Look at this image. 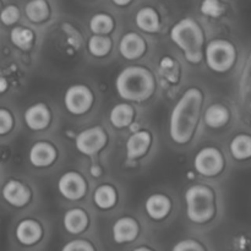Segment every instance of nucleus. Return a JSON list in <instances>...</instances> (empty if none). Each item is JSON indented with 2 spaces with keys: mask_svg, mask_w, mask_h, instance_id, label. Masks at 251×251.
Segmentation results:
<instances>
[{
  "mask_svg": "<svg viewBox=\"0 0 251 251\" xmlns=\"http://www.w3.org/2000/svg\"><path fill=\"white\" fill-rule=\"evenodd\" d=\"M203 103L205 96L199 87H189L179 97L169 115V137L174 144H190L200 124Z\"/></svg>",
  "mask_w": 251,
  "mask_h": 251,
  "instance_id": "nucleus-1",
  "label": "nucleus"
},
{
  "mask_svg": "<svg viewBox=\"0 0 251 251\" xmlns=\"http://www.w3.org/2000/svg\"><path fill=\"white\" fill-rule=\"evenodd\" d=\"M115 91L126 102H145L156 92V78L149 68L130 65L123 69L115 77Z\"/></svg>",
  "mask_w": 251,
  "mask_h": 251,
  "instance_id": "nucleus-2",
  "label": "nucleus"
},
{
  "mask_svg": "<svg viewBox=\"0 0 251 251\" xmlns=\"http://www.w3.org/2000/svg\"><path fill=\"white\" fill-rule=\"evenodd\" d=\"M171 39L190 64H199L203 59L205 34L202 27L191 17L181 19L172 27Z\"/></svg>",
  "mask_w": 251,
  "mask_h": 251,
  "instance_id": "nucleus-3",
  "label": "nucleus"
},
{
  "mask_svg": "<svg viewBox=\"0 0 251 251\" xmlns=\"http://www.w3.org/2000/svg\"><path fill=\"white\" fill-rule=\"evenodd\" d=\"M185 213L188 220L195 225L211 222L217 212V200L212 189L205 184L189 186L184 195Z\"/></svg>",
  "mask_w": 251,
  "mask_h": 251,
  "instance_id": "nucleus-4",
  "label": "nucleus"
},
{
  "mask_svg": "<svg viewBox=\"0 0 251 251\" xmlns=\"http://www.w3.org/2000/svg\"><path fill=\"white\" fill-rule=\"evenodd\" d=\"M237 56L235 46L227 39H213L203 48L206 65L213 73H228L234 66Z\"/></svg>",
  "mask_w": 251,
  "mask_h": 251,
  "instance_id": "nucleus-5",
  "label": "nucleus"
},
{
  "mask_svg": "<svg viewBox=\"0 0 251 251\" xmlns=\"http://www.w3.org/2000/svg\"><path fill=\"white\" fill-rule=\"evenodd\" d=\"M226 167L223 152L215 146L202 147L194 157V169L196 173L205 178L220 176Z\"/></svg>",
  "mask_w": 251,
  "mask_h": 251,
  "instance_id": "nucleus-6",
  "label": "nucleus"
},
{
  "mask_svg": "<svg viewBox=\"0 0 251 251\" xmlns=\"http://www.w3.org/2000/svg\"><path fill=\"white\" fill-rule=\"evenodd\" d=\"M95 103V95L88 86L75 83L66 88L64 93V105L71 115L80 117L91 110Z\"/></svg>",
  "mask_w": 251,
  "mask_h": 251,
  "instance_id": "nucleus-7",
  "label": "nucleus"
},
{
  "mask_svg": "<svg viewBox=\"0 0 251 251\" xmlns=\"http://www.w3.org/2000/svg\"><path fill=\"white\" fill-rule=\"evenodd\" d=\"M108 142V135L100 126H91L78 132L75 137V147L77 152L87 157L100 153Z\"/></svg>",
  "mask_w": 251,
  "mask_h": 251,
  "instance_id": "nucleus-8",
  "label": "nucleus"
},
{
  "mask_svg": "<svg viewBox=\"0 0 251 251\" xmlns=\"http://www.w3.org/2000/svg\"><path fill=\"white\" fill-rule=\"evenodd\" d=\"M58 191L69 201H78L87 193V181L85 176L76 171L65 172L58 179Z\"/></svg>",
  "mask_w": 251,
  "mask_h": 251,
  "instance_id": "nucleus-9",
  "label": "nucleus"
},
{
  "mask_svg": "<svg viewBox=\"0 0 251 251\" xmlns=\"http://www.w3.org/2000/svg\"><path fill=\"white\" fill-rule=\"evenodd\" d=\"M1 196L12 207L22 208L29 202L32 194L26 184L17 179H10L2 186Z\"/></svg>",
  "mask_w": 251,
  "mask_h": 251,
  "instance_id": "nucleus-10",
  "label": "nucleus"
},
{
  "mask_svg": "<svg viewBox=\"0 0 251 251\" xmlns=\"http://www.w3.org/2000/svg\"><path fill=\"white\" fill-rule=\"evenodd\" d=\"M24 120L26 126L32 131H43L51 122L50 109L42 102L34 103L25 110Z\"/></svg>",
  "mask_w": 251,
  "mask_h": 251,
  "instance_id": "nucleus-11",
  "label": "nucleus"
},
{
  "mask_svg": "<svg viewBox=\"0 0 251 251\" xmlns=\"http://www.w3.org/2000/svg\"><path fill=\"white\" fill-rule=\"evenodd\" d=\"M140 225L134 217L123 216L118 218L112 227L113 240L117 244H127L131 243L139 237Z\"/></svg>",
  "mask_w": 251,
  "mask_h": 251,
  "instance_id": "nucleus-12",
  "label": "nucleus"
},
{
  "mask_svg": "<svg viewBox=\"0 0 251 251\" xmlns=\"http://www.w3.org/2000/svg\"><path fill=\"white\" fill-rule=\"evenodd\" d=\"M58 152L53 144L48 141H37L28 151V161L34 168H47L56 161Z\"/></svg>",
  "mask_w": 251,
  "mask_h": 251,
  "instance_id": "nucleus-13",
  "label": "nucleus"
},
{
  "mask_svg": "<svg viewBox=\"0 0 251 251\" xmlns=\"http://www.w3.org/2000/svg\"><path fill=\"white\" fill-rule=\"evenodd\" d=\"M147 50V43L141 34L127 32L119 41V53L126 60H137Z\"/></svg>",
  "mask_w": 251,
  "mask_h": 251,
  "instance_id": "nucleus-14",
  "label": "nucleus"
},
{
  "mask_svg": "<svg viewBox=\"0 0 251 251\" xmlns=\"http://www.w3.org/2000/svg\"><path fill=\"white\" fill-rule=\"evenodd\" d=\"M152 144V135L149 130L140 129L132 132L125 142L127 159H139L147 153Z\"/></svg>",
  "mask_w": 251,
  "mask_h": 251,
  "instance_id": "nucleus-15",
  "label": "nucleus"
},
{
  "mask_svg": "<svg viewBox=\"0 0 251 251\" xmlns=\"http://www.w3.org/2000/svg\"><path fill=\"white\" fill-rule=\"evenodd\" d=\"M15 237L17 242L24 247H32L43 237V227L38 221L33 218H25L17 223Z\"/></svg>",
  "mask_w": 251,
  "mask_h": 251,
  "instance_id": "nucleus-16",
  "label": "nucleus"
},
{
  "mask_svg": "<svg viewBox=\"0 0 251 251\" xmlns=\"http://www.w3.org/2000/svg\"><path fill=\"white\" fill-rule=\"evenodd\" d=\"M145 211L146 215L151 218L152 221H163L171 215L173 203L169 196L164 194H152L145 200Z\"/></svg>",
  "mask_w": 251,
  "mask_h": 251,
  "instance_id": "nucleus-17",
  "label": "nucleus"
},
{
  "mask_svg": "<svg viewBox=\"0 0 251 251\" xmlns=\"http://www.w3.org/2000/svg\"><path fill=\"white\" fill-rule=\"evenodd\" d=\"M90 225L87 212L80 207H73L64 213L63 226L69 234L77 235L85 232Z\"/></svg>",
  "mask_w": 251,
  "mask_h": 251,
  "instance_id": "nucleus-18",
  "label": "nucleus"
},
{
  "mask_svg": "<svg viewBox=\"0 0 251 251\" xmlns=\"http://www.w3.org/2000/svg\"><path fill=\"white\" fill-rule=\"evenodd\" d=\"M203 123L210 129H222L229 123L230 112L222 103H213L203 112Z\"/></svg>",
  "mask_w": 251,
  "mask_h": 251,
  "instance_id": "nucleus-19",
  "label": "nucleus"
},
{
  "mask_svg": "<svg viewBox=\"0 0 251 251\" xmlns=\"http://www.w3.org/2000/svg\"><path fill=\"white\" fill-rule=\"evenodd\" d=\"M134 119L135 109L130 103H118L109 112V122L115 129H125L131 126Z\"/></svg>",
  "mask_w": 251,
  "mask_h": 251,
  "instance_id": "nucleus-20",
  "label": "nucleus"
},
{
  "mask_svg": "<svg viewBox=\"0 0 251 251\" xmlns=\"http://www.w3.org/2000/svg\"><path fill=\"white\" fill-rule=\"evenodd\" d=\"M135 24L141 31L147 32V33H154L161 27V20H159L158 12L153 7L146 6L136 12Z\"/></svg>",
  "mask_w": 251,
  "mask_h": 251,
  "instance_id": "nucleus-21",
  "label": "nucleus"
},
{
  "mask_svg": "<svg viewBox=\"0 0 251 251\" xmlns=\"http://www.w3.org/2000/svg\"><path fill=\"white\" fill-rule=\"evenodd\" d=\"M118 201V193L110 184H100L93 191V202L100 210H112Z\"/></svg>",
  "mask_w": 251,
  "mask_h": 251,
  "instance_id": "nucleus-22",
  "label": "nucleus"
},
{
  "mask_svg": "<svg viewBox=\"0 0 251 251\" xmlns=\"http://www.w3.org/2000/svg\"><path fill=\"white\" fill-rule=\"evenodd\" d=\"M229 151L237 161H247L251 156V137L248 134L235 135L229 142Z\"/></svg>",
  "mask_w": 251,
  "mask_h": 251,
  "instance_id": "nucleus-23",
  "label": "nucleus"
},
{
  "mask_svg": "<svg viewBox=\"0 0 251 251\" xmlns=\"http://www.w3.org/2000/svg\"><path fill=\"white\" fill-rule=\"evenodd\" d=\"M158 71L161 77L171 85H174L180 77V65L171 55L162 56L158 63Z\"/></svg>",
  "mask_w": 251,
  "mask_h": 251,
  "instance_id": "nucleus-24",
  "label": "nucleus"
},
{
  "mask_svg": "<svg viewBox=\"0 0 251 251\" xmlns=\"http://www.w3.org/2000/svg\"><path fill=\"white\" fill-rule=\"evenodd\" d=\"M10 41L16 48L28 50L34 42V33L31 28L25 26H16L10 32Z\"/></svg>",
  "mask_w": 251,
  "mask_h": 251,
  "instance_id": "nucleus-25",
  "label": "nucleus"
},
{
  "mask_svg": "<svg viewBox=\"0 0 251 251\" xmlns=\"http://www.w3.org/2000/svg\"><path fill=\"white\" fill-rule=\"evenodd\" d=\"M27 19L34 24L46 21L49 16V5L46 0H31L25 6Z\"/></svg>",
  "mask_w": 251,
  "mask_h": 251,
  "instance_id": "nucleus-26",
  "label": "nucleus"
},
{
  "mask_svg": "<svg viewBox=\"0 0 251 251\" xmlns=\"http://www.w3.org/2000/svg\"><path fill=\"white\" fill-rule=\"evenodd\" d=\"M113 47V42L109 36H97L92 34L88 39L87 49L90 54L96 58H104L110 53Z\"/></svg>",
  "mask_w": 251,
  "mask_h": 251,
  "instance_id": "nucleus-27",
  "label": "nucleus"
},
{
  "mask_svg": "<svg viewBox=\"0 0 251 251\" xmlns=\"http://www.w3.org/2000/svg\"><path fill=\"white\" fill-rule=\"evenodd\" d=\"M90 29L97 36H108L114 29V20L108 14H96L90 20Z\"/></svg>",
  "mask_w": 251,
  "mask_h": 251,
  "instance_id": "nucleus-28",
  "label": "nucleus"
},
{
  "mask_svg": "<svg viewBox=\"0 0 251 251\" xmlns=\"http://www.w3.org/2000/svg\"><path fill=\"white\" fill-rule=\"evenodd\" d=\"M200 11L205 16L211 17V19H217L222 16L225 12V7L220 0H202L200 6Z\"/></svg>",
  "mask_w": 251,
  "mask_h": 251,
  "instance_id": "nucleus-29",
  "label": "nucleus"
},
{
  "mask_svg": "<svg viewBox=\"0 0 251 251\" xmlns=\"http://www.w3.org/2000/svg\"><path fill=\"white\" fill-rule=\"evenodd\" d=\"M20 19V10L16 5H7L0 11V21L5 26H12Z\"/></svg>",
  "mask_w": 251,
  "mask_h": 251,
  "instance_id": "nucleus-30",
  "label": "nucleus"
},
{
  "mask_svg": "<svg viewBox=\"0 0 251 251\" xmlns=\"http://www.w3.org/2000/svg\"><path fill=\"white\" fill-rule=\"evenodd\" d=\"M14 127V117L10 110L0 108V136L9 134Z\"/></svg>",
  "mask_w": 251,
  "mask_h": 251,
  "instance_id": "nucleus-31",
  "label": "nucleus"
},
{
  "mask_svg": "<svg viewBox=\"0 0 251 251\" xmlns=\"http://www.w3.org/2000/svg\"><path fill=\"white\" fill-rule=\"evenodd\" d=\"M61 251H96L93 245L85 239H75L66 243Z\"/></svg>",
  "mask_w": 251,
  "mask_h": 251,
  "instance_id": "nucleus-32",
  "label": "nucleus"
},
{
  "mask_svg": "<svg viewBox=\"0 0 251 251\" xmlns=\"http://www.w3.org/2000/svg\"><path fill=\"white\" fill-rule=\"evenodd\" d=\"M172 251H205L202 245L194 239H183L176 243Z\"/></svg>",
  "mask_w": 251,
  "mask_h": 251,
  "instance_id": "nucleus-33",
  "label": "nucleus"
},
{
  "mask_svg": "<svg viewBox=\"0 0 251 251\" xmlns=\"http://www.w3.org/2000/svg\"><path fill=\"white\" fill-rule=\"evenodd\" d=\"M103 173V169L100 164H93L90 168V174L93 176V178H100Z\"/></svg>",
  "mask_w": 251,
  "mask_h": 251,
  "instance_id": "nucleus-34",
  "label": "nucleus"
},
{
  "mask_svg": "<svg viewBox=\"0 0 251 251\" xmlns=\"http://www.w3.org/2000/svg\"><path fill=\"white\" fill-rule=\"evenodd\" d=\"M7 90V81L2 76H0V95L4 93Z\"/></svg>",
  "mask_w": 251,
  "mask_h": 251,
  "instance_id": "nucleus-35",
  "label": "nucleus"
},
{
  "mask_svg": "<svg viewBox=\"0 0 251 251\" xmlns=\"http://www.w3.org/2000/svg\"><path fill=\"white\" fill-rule=\"evenodd\" d=\"M112 1L114 2L117 6H126V5H129L132 0H112Z\"/></svg>",
  "mask_w": 251,
  "mask_h": 251,
  "instance_id": "nucleus-36",
  "label": "nucleus"
},
{
  "mask_svg": "<svg viewBox=\"0 0 251 251\" xmlns=\"http://www.w3.org/2000/svg\"><path fill=\"white\" fill-rule=\"evenodd\" d=\"M132 251H152V250L150 249V248H147V247H139V248H136V249H134Z\"/></svg>",
  "mask_w": 251,
  "mask_h": 251,
  "instance_id": "nucleus-37",
  "label": "nucleus"
},
{
  "mask_svg": "<svg viewBox=\"0 0 251 251\" xmlns=\"http://www.w3.org/2000/svg\"><path fill=\"white\" fill-rule=\"evenodd\" d=\"M0 7H1V1H0Z\"/></svg>",
  "mask_w": 251,
  "mask_h": 251,
  "instance_id": "nucleus-38",
  "label": "nucleus"
}]
</instances>
